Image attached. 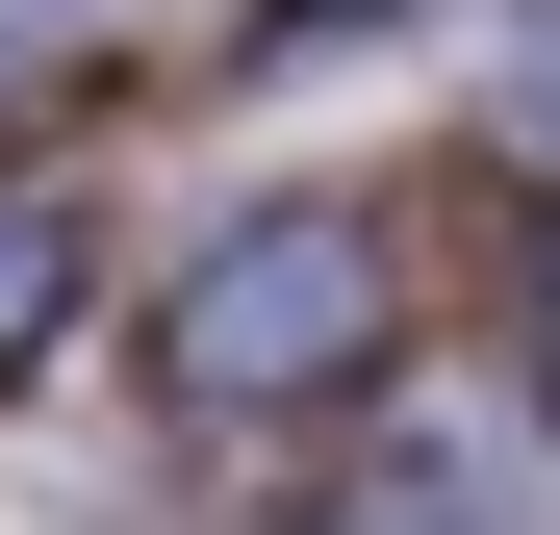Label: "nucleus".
<instances>
[{"mask_svg":"<svg viewBox=\"0 0 560 535\" xmlns=\"http://www.w3.org/2000/svg\"><path fill=\"white\" fill-rule=\"evenodd\" d=\"M383 332H408L383 205H230V230H205V281L153 306L178 408H331V383H383Z\"/></svg>","mask_w":560,"mask_h":535,"instance_id":"1","label":"nucleus"},{"mask_svg":"<svg viewBox=\"0 0 560 535\" xmlns=\"http://www.w3.org/2000/svg\"><path fill=\"white\" fill-rule=\"evenodd\" d=\"M510 128L560 153V0H535V26H510Z\"/></svg>","mask_w":560,"mask_h":535,"instance_id":"3","label":"nucleus"},{"mask_svg":"<svg viewBox=\"0 0 560 535\" xmlns=\"http://www.w3.org/2000/svg\"><path fill=\"white\" fill-rule=\"evenodd\" d=\"M306 535H560V510H535V433L510 408H383Z\"/></svg>","mask_w":560,"mask_h":535,"instance_id":"2","label":"nucleus"}]
</instances>
